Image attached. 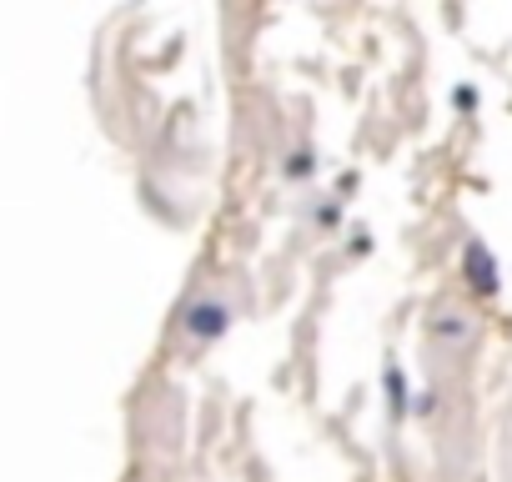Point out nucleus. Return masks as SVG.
<instances>
[{"label": "nucleus", "instance_id": "obj_1", "mask_svg": "<svg viewBox=\"0 0 512 482\" xmlns=\"http://www.w3.org/2000/svg\"><path fill=\"white\" fill-rule=\"evenodd\" d=\"M467 277H472V292H482V297H492L497 292V267H492V252L487 247H467Z\"/></svg>", "mask_w": 512, "mask_h": 482}, {"label": "nucleus", "instance_id": "obj_2", "mask_svg": "<svg viewBox=\"0 0 512 482\" xmlns=\"http://www.w3.org/2000/svg\"><path fill=\"white\" fill-rule=\"evenodd\" d=\"M221 322H226V312H221V307H201V312H191V327H196V332H206V337H211V332H221Z\"/></svg>", "mask_w": 512, "mask_h": 482}]
</instances>
